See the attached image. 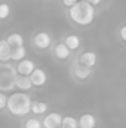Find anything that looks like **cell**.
Returning a JSON list of instances; mask_svg holds the SVG:
<instances>
[{
  "label": "cell",
  "instance_id": "7c38bea8",
  "mask_svg": "<svg viewBox=\"0 0 126 128\" xmlns=\"http://www.w3.org/2000/svg\"><path fill=\"white\" fill-rule=\"evenodd\" d=\"M81 62L84 64L85 66H88V67H93L96 64V55L94 52L86 51L81 56Z\"/></svg>",
  "mask_w": 126,
  "mask_h": 128
},
{
  "label": "cell",
  "instance_id": "5b68a950",
  "mask_svg": "<svg viewBox=\"0 0 126 128\" xmlns=\"http://www.w3.org/2000/svg\"><path fill=\"white\" fill-rule=\"evenodd\" d=\"M35 64L31 60H22L20 61V64L17 65V72L20 75H26V76H31L32 72L35 71Z\"/></svg>",
  "mask_w": 126,
  "mask_h": 128
},
{
  "label": "cell",
  "instance_id": "5bb4252c",
  "mask_svg": "<svg viewBox=\"0 0 126 128\" xmlns=\"http://www.w3.org/2000/svg\"><path fill=\"white\" fill-rule=\"evenodd\" d=\"M7 42L11 45V47H19L24 46V38L20 34H11L7 36Z\"/></svg>",
  "mask_w": 126,
  "mask_h": 128
},
{
  "label": "cell",
  "instance_id": "4fadbf2b",
  "mask_svg": "<svg viewBox=\"0 0 126 128\" xmlns=\"http://www.w3.org/2000/svg\"><path fill=\"white\" fill-rule=\"evenodd\" d=\"M69 47L66 45V44H58L57 46H56V48H54V54H56V56L58 57V58H61V60H64V58H67L68 56H69Z\"/></svg>",
  "mask_w": 126,
  "mask_h": 128
},
{
  "label": "cell",
  "instance_id": "e0dca14e",
  "mask_svg": "<svg viewBox=\"0 0 126 128\" xmlns=\"http://www.w3.org/2000/svg\"><path fill=\"white\" fill-rule=\"evenodd\" d=\"M47 104L44 102H32V107H31V111L36 114H42L47 111Z\"/></svg>",
  "mask_w": 126,
  "mask_h": 128
},
{
  "label": "cell",
  "instance_id": "8fae6325",
  "mask_svg": "<svg viewBox=\"0 0 126 128\" xmlns=\"http://www.w3.org/2000/svg\"><path fill=\"white\" fill-rule=\"evenodd\" d=\"M95 123H96L95 117L93 114H89V113L83 114L81 117V120H79V126H81V128H94L95 127Z\"/></svg>",
  "mask_w": 126,
  "mask_h": 128
},
{
  "label": "cell",
  "instance_id": "8992f818",
  "mask_svg": "<svg viewBox=\"0 0 126 128\" xmlns=\"http://www.w3.org/2000/svg\"><path fill=\"white\" fill-rule=\"evenodd\" d=\"M34 86L32 81H31V77L26 76V75H17V78H16V87L20 90V91H29L31 87Z\"/></svg>",
  "mask_w": 126,
  "mask_h": 128
},
{
  "label": "cell",
  "instance_id": "ba28073f",
  "mask_svg": "<svg viewBox=\"0 0 126 128\" xmlns=\"http://www.w3.org/2000/svg\"><path fill=\"white\" fill-rule=\"evenodd\" d=\"M30 77H31V81L35 86H42L47 81V76H46L44 71L41 70V68H36Z\"/></svg>",
  "mask_w": 126,
  "mask_h": 128
},
{
  "label": "cell",
  "instance_id": "2e32d148",
  "mask_svg": "<svg viewBox=\"0 0 126 128\" xmlns=\"http://www.w3.org/2000/svg\"><path fill=\"white\" fill-rule=\"evenodd\" d=\"M79 44H81V40H79V38L77 35H69L66 39V45L71 50H77L79 47Z\"/></svg>",
  "mask_w": 126,
  "mask_h": 128
},
{
  "label": "cell",
  "instance_id": "ac0fdd59",
  "mask_svg": "<svg viewBox=\"0 0 126 128\" xmlns=\"http://www.w3.org/2000/svg\"><path fill=\"white\" fill-rule=\"evenodd\" d=\"M78 121L74 118V117H64L63 118V123H62V126L64 128H78Z\"/></svg>",
  "mask_w": 126,
  "mask_h": 128
},
{
  "label": "cell",
  "instance_id": "603a6c76",
  "mask_svg": "<svg viewBox=\"0 0 126 128\" xmlns=\"http://www.w3.org/2000/svg\"><path fill=\"white\" fill-rule=\"evenodd\" d=\"M120 35H121V38L126 41V26H123V28H121V30H120Z\"/></svg>",
  "mask_w": 126,
  "mask_h": 128
},
{
  "label": "cell",
  "instance_id": "ffe728a7",
  "mask_svg": "<svg viewBox=\"0 0 126 128\" xmlns=\"http://www.w3.org/2000/svg\"><path fill=\"white\" fill-rule=\"evenodd\" d=\"M42 124L41 122L36 118H30L26 121V124H25V128H41Z\"/></svg>",
  "mask_w": 126,
  "mask_h": 128
},
{
  "label": "cell",
  "instance_id": "52a82bcc",
  "mask_svg": "<svg viewBox=\"0 0 126 128\" xmlns=\"http://www.w3.org/2000/svg\"><path fill=\"white\" fill-rule=\"evenodd\" d=\"M11 54H12L11 45L7 42V40H1L0 41V60L2 62L7 61L9 58H11Z\"/></svg>",
  "mask_w": 126,
  "mask_h": 128
},
{
  "label": "cell",
  "instance_id": "d6986e66",
  "mask_svg": "<svg viewBox=\"0 0 126 128\" xmlns=\"http://www.w3.org/2000/svg\"><path fill=\"white\" fill-rule=\"evenodd\" d=\"M10 14V6L6 2H2L0 5V19H6Z\"/></svg>",
  "mask_w": 126,
  "mask_h": 128
},
{
  "label": "cell",
  "instance_id": "9a60e30c",
  "mask_svg": "<svg viewBox=\"0 0 126 128\" xmlns=\"http://www.w3.org/2000/svg\"><path fill=\"white\" fill-rule=\"evenodd\" d=\"M26 55V50L24 46H19V47H14L12 48V54H11V58L15 61H20L25 57Z\"/></svg>",
  "mask_w": 126,
  "mask_h": 128
},
{
  "label": "cell",
  "instance_id": "6da1fadb",
  "mask_svg": "<svg viewBox=\"0 0 126 128\" xmlns=\"http://www.w3.org/2000/svg\"><path fill=\"white\" fill-rule=\"evenodd\" d=\"M71 19L79 25H89L95 16V9L91 2L86 0H79L72 8H69Z\"/></svg>",
  "mask_w": 126,
  "mask_h": 128
},
{
  "label": "cell",
  "instance_id": "7a4b0ae2",
  "mask_svg": "<svg viewBox=\"0 0 126 128\" xmlns=\"http://www.w3.org/2000/svg\"><path fill=\"white\" fill-rule=\"evenodd\" d=\"M32 102L30 96L22 92L12 93L7 98V108L15 116H25L31 111Z\"/></svg>",
  "mask_w": 126,
  "mask_h": 128
},
{
  "label": "cell",
  "instance_id": "44dd1931",
  "mask_svg": "<svg viewBox=\"0 0 126 128\" xmlns=\"http://www.w3.org/2000/svg\"><path fill=\"white\" fill-rule=\"evenodd\" d=\"M6 103H7L6 96H5L4 93H0V108H1V110H2V108H5Z\"/></svg>",
  "mask_w": 126,
  "mask_h": 128
},
{
  "label": "cell",
  "instance_id": "9c48e42d",
  "mask_svg": "<svg viewBox=\"0 0 126 128\" xmlns=\"http://www.w3.org/2000/svg\"><path fill=\"white\" fill-rule=\"evenodd\" d=\"M51 44V38L47 32H39L35 36V45L39 48H47Z\"/></svg>",
  "mask_w": 126,
  "mask_h": 128
},
{
  "label": "cell",
  "instance_id": "30bf717a",
  "mask_svg": "<svg viewBox=\"0 0 126 128\" xmlns=\"http://www.w3.org/2000/svg\"><path fill=\"white\" fill-rule=\"evenodd\" d=\"M74 74H76V76H77L78 78L85 80V78L90 75V67L85 66L82 62H81V64H77L76 67H74Z\"/></svg>",
  "mask_w": 126,
  "mask_h": 128
},
{
  "label": "cell",
  "instance_id": "7402d4cb",
  "mask_svg": "<svg viewBox=\"0 0 126 128\" xmlns=\"http://www.w3.org/2000/svg\"><path fill=\"white\" fill-rule=\"evenodd\" d=\"M78 2V0H63V4L66 5V6H68V8H72L74 4H77Z\"/></svg>",
  "mask_w": 126,
  "mask_h": 128
},
{
  "label": "cell",
  "instance_id": "cb8c5ba5",
  "mask_svg": "<svg viewBox=\"0 0 126 128\" xmlns=\"http://www.w3.org/2000/svg\"><path fill=\"white\" fill-rule=\"evenodd\" d=\"M86 1H89V2H91L93 5H98V4L100 2V0H86Z\"/></svg>",
  "mask_w": 126,
  "mask_h": 128
},
{
  "label": "cell",
  "instance_id": "3957f363",
  "mask_svg": "<svg viewBox=\"0 0 126 128\" xmlns=\"http://www.w3.org/2000/svg\"><path fill=\"white\" fill-rule=\"evenodd\" d=\"M16 70L14 66L2 64L0 66V88L1 91H10L16 87Z\"/></svg>",
  "mask_w": 126,
  "mask_h": 128
},
{
  "label": "cell",
  "instance_id": "d4e9b609",
  "mask_svg": "<svg viewBox=\"0 0 126 128\" xmlns=\"http://www.w3.org/2000/svg\"><path fill=\"white\" fill-rule=\"evenodd\" d=\"M59 128H64V127H59Z\"/></svg>",
  "mask_w": 126,
  "mask_h": 128
},
{
  "label": "cell",
  "instance_id": "277c9868",
  "mask_svg": "<svg viewBox=\"0 0 126 128\" xmlns=\"http://www.w3.org/2000/svg\"><path fill=\"white\" fill-rule=\"evenodd\" d=\"M63 123V118L59 113L52 112L43 120V127L44 128H59Z\"/></svg>",
  "mask_w": 126,
  "mask_h": 128
}]
</instances>
